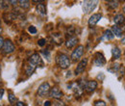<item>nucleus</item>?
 <instances>
[{
	"instance_id": "9d476101",
	"label": "nucleus",
	"mask_w": 125,
	"mask_h": 106,
	"mask_svg": "<svg viewBox=\"0 0 125 106\" xmlns=\"http://www.w3.org/2000/svg\"><path fill=\"white\" fill-rule=\"evenodd\" d=\"M70 87H71V89L73 90L74 95H75L76 98H79V97L82 96V94H83V90H84V89L79 86L78 83H73V84L70 85Z\"/></svg>"
},
{
	"instance_id": "aec40b11",
	"label": "nucleus",
	"mask_w": 125,
	"mask_h": 106,
	"mask_svg": "<svg viewBox=\"0 0 125 106\" xmlns=\"http://www.w3.org/2000/svg\"><path fill=\"white\" fill-rule=\"evenodd\" d=\"M118 4H119L118 1H108L107 2V7L110 8V9L115 10V9H116L118 7Z\"/></svg>"
},
{
	"instance_id": "c756f323",
	"label": "nucleus",
	"mask_w": 125,
	"mask_h": 106,
	"mask_svg": "<svg viewBox=\"0 0 125 106\" xmlns=\"http://www.w3.org/2000/svg\"><path fill=\"white\" fill-rule=\"evenodd\" d=\"M51 101H49V100H46L44 103H43V106H51Z\"/></svg>"
},
{
	"instance_id": "6ab92c4d",
	"label": "nucleus",
	"mask_w": 125,
	"mask_h": 106,
	"mask_svg": "<svg viewBox=\"0 0 125 106\" xmlns=\"http://www.w3.org/2000/svg\"><path fill=\"white\" fill-rule=\"evenodd\" d=\"M36 66H34L33 64H31V63H29L28 65H26L25 66V72H26V74L27 75H31V74H33L34 73V71H36Z\"/></svg>"
},
{
	"instance_id": "2f4dec72",
	"label": "nucleus",
	"mask_w": 125,
	"mask_h": 106,
	"mask_svg": "<svg viewBox=\"0 0 125 106\" xmlns=\"http://www.w3.org/2000/svg\"><path fill=\"white\" fill-rule=\"evenodd\" d=\"M9 3H12L13 5H16L18 3V1H9Z\"/></svg>"
},
{
	"instance_id": "72a5a7b5",
	"label": "nucleus",
	"mask_w": 125,
	"mask_h": 106,
	"mask_svg": "<svg viewBox=\"0 0 125 106\" xmlns=\"http://www.w3.org/2000/svg\"><path fill=\"white\" fill-rule=\"evenodd\" d=\"M123 13H124V14H125V6H124V7H123Z\"/></svg>"
},
{
	"instance_id": "39448f33",
	"label": "nucleus",
	"mask_w": 125,
	"mask_h": 106,
	"mask_svg": "<svg viewBox=\"0 0 125 106\" xmlns=\"http://www.w3.org/2000/svg\"><path fill=\"white\" fill-rule=\"evenodd\" d=\"M2 49H3L4 53L10 54V53H13L16 50V47H15L14 43L11 40H6V41H4V45H3Z\"/></svg>"
},
{
	"instance_id": "7ed1b4c3",
	"label": "nucleus",
	"mask_w": 125,
	"mask_h": 106,
	"mask_svg": "<svg viewBox=\"0 0 125 106\" xmlns=\"http://www.w3.org/2000/svg\"><path fill=\"white\" fill-rule=\"evenodd\" d=\"M50 85L49 83L47 82H44L42 84L40 85L39 89H38V94L41 96V97H45L46 95L49 94V92H50Z\"/></svg>"
},
{
	"instance_id": "393cba45",
	"label": "nucleus",
	"mask_w": 125,
	"mask_h": 106,
	"mask_svg": "<svg viewBox=\"0 0 125 106\" xmlns=\"http://www.w3.org/2000/svg\"><path fill=\"white\" fill-rule=\"evenodd\" d=\"M28 31H29V33H31V34H36V33H37V28H36L35 26H30Z\"/></svg>"
},
{
	"instance_id": "0eeeda50",
	"label": "nucleus",
	"mask_w": 125,
	"mask_h": 106,
	"mask_svg": "<svg viewBox=\"0 0 125 106\" xmlns=\"http://www.w3.org/2000/svg\"><path fill=\"white\" fill-rule=\"evenodd\" d=\"M94 65L96 67H102L106 64V59L104 57V55L100 52H97L94 56Z\"/></svg>"
},
{
	"instance_id": "cd10ccee",
	"label": "nucleus",
	"mask_w": 125,
	"mask_h": 106,
	"mask_svg": "<svg viewBox=\"0 0 125 106\" xmlns=\"http://www.w3.org/2000/svg\"><path fill=\"white\" fill-rule=\"evenodd\" d=\"M3 45H4V39L2 37H0V49L3 47Z\"/></svg>"
},
{
	"instance_id": "b1692460",
	"label": "nucleus",
	"mask_w": 125,
	"mask_h": 106,
	"mask_svg": "<svg viewBox=\"0 0 125 106\" xmlns=\"http://www.w3.org/2000/svg\"><path fill=\"white\" fill-rule=\"evenodd\" d=\"M94 106H107V104L103 100H96L94 101Z\"/></svg>"
},
{
	"instance_id": "f257e3e1",
	"label": "nucleus",
	"mask_w": 125,
	"mask_h": 106,
	"mask_svg": "<svg viewBox=\"0 0 125 106\" xmlns=\"http://www.w3.org/2000/svg\"><path fill=\"white\" fill-rule=\"evenodd\" d=\"M56 63L62 69H67L70 66V60L68 56L63 53H60L56 56Z\"/></svg>"
},
{
	"instance_id": "f704fd0d",
	"label": "nucleus",
	"mask_w": 125,
	"mask_h": 106,
	"mask_svg": "<svg viewBox=\"0 0 125 106\" xmlns=\"http://www.w3.org/2000/svg\"><path fill=\"white\" fill-rule=\"evenodd\" d=\"M1 32H2V28L0 27V34H1Z\"/></svg>"
},
{
	"instance_id": "f3484780",
	"label": "nucleus",
	"mask_w": 125,
	"mask_h": 106,
	"mask_svg": "<svg viewBox=\"0 0 125 106\" xmlns=\"http://www.w3.org/2000/svg\"><path fill=\"white\" fill-rule=\"evenodd\" d=\"M111 31L113 32L114 36H116V37H118V38H121L122 35H123V32L121 30V27L118 26V25H114V26L112 27Z\"/></svg>"
},
{
	"instance_id": "2eb2a0df",
	"label": "nucleus",
	"mask_w": 125,
	"mask_h": 106,
	"mask_svg": "<svg viewBox=\"0 0 125 106\" xmlns=\"http://www.w3.org/2000/svg\"><path fill=\"white\" fill-rule=\"evenodd\" d=\"M112 55H113V60H117L121 56V50L117 46H114L112 48Z\"/></svg>"
},
{
	"instance_id": "7c9ffc66",
	"label": "nucleus",
	"mask_w": 125,
	"mask_h": 106,
	"mask_svg": "<svg viewBox=\"0 0 125 106\" xmlns=\"http://www.w3.org/2000/svg\"><path fill=\"white\" fill-rule=\"evenodd\" d=\"M3 94H4V89H0V99L3 96Z\"/></svg>"
},
{
	"instance_id": "a211bd4d",
	"label": "nucleus",
	"mask_w": 125,
	"mask_h": 106,
	"mask_svg": "<svg viewBox=\"0 0 125 106\" xmlns=\"http://www.w3.org/2000/svg\"><path fill=\"white\" fill-rule=\"evenodd\" d=\"M114 22L115 23V25H122L125 22V16L122 14H118L114 17Z\"/></svg>"
},
{
	"instance_id": "423d86ee",
	"label": "nucleus",
	"mask_w": 125,
	"mask_h": 106,
	"mask_svg": "<svg viewBox=\"0 0 125 106\" xmlns=\"http://www.w3.org/2000/svg\"><path fill=\"white\" fill-rule=\"evenodd\" d=\"M48 95L50 97H52V98H55L56 100H59V99H61L63 96V94H62V92L58 87H53V88L50 89V92H49Z\"/></svg>"
},
{
	"instance_id": "c85d7f7f",
	"label": "nucleus",
	"mask_w": 125,
	"mask_h": 106,
	"mask_svg": "<svg viewBox=\"0 0 125 106\" xmlns=\"http://www.w3.org/2000/svg\"><path fill=\"white\" fill-rule=\"evenodd\" d=\"M16 106H26V104H25L24 102H22V101H17Z\"/></svg>"
},
{
	"instance_id": "ddd939ff",
	"label": "nucleus",
	"mask_w": 125,
	"mask_h": 106,
	"mask_svg": "<svg viewBox=\"0 0 125 106\" xmlns=\"http://www.w3.org/2000/svg\"><path fill=\"white\" fill-rule=\"evenodd\" d=\"M36 11L37 13L42 16H44L46 15V6L44 3H41V4H38L37 7H36Z\"/></svg>"
},
{
	"instance_id": "dca6fc26",
	"label": "nucleus",
	"mask_w": 125,
	"mask_h": 106,
	"mask_svg": "<svg viewBox=\"0 0 125 106\" xmlns=\"http://www.w3.org/2000/svg\"><path fill=\"white\" fill-rule=\"evenodd\" d=\"M77 43H78V38H77V37H71V38H69V39L66 41L65 46H66L67 48H72L73 46H75L77 45Z\"/></svg>"
},
{
	"instance_id": "a878e982",
	"label": "nucleus",
	"mask_w": 125,
	"mask_h": 106,
	"mask_svg": "<svg viewBox=\"0 0 125 106\" xmlns=\"http://www.w3.org/2000/svg\"><path fill=\"white\" fill-rule=\"evenodd\" d=\"M45 43H46V41H45L44 39H41V40H39L38 45H39L40 46H45Z\"/></svg>"
},
{
	"instance_id": "4be33fe9",
	"label": "nucleus",
	"mask_w": 125,
	"mask_h": 106,
	"mask_svg": "<svg viewBox=\"0 0 125 106\" xmlns=\"http://www.w3.org/2000/svg\"><path fill=\"white\" fill-rule=\"evenodd\" d=\"M8 98H9V101H10V103H15L16 100V95L12 93V92H10L9 94H8Z\"/></svg>"
},
{
	"instance_id": "bb28decb",
	"label": "nucleus",
	"mask_w": 125,
	"mask_h": 106,
	"mask_svg": "<svg viewBox=\"0 0 125 106\" xmlns=\"http://www.w3.org/2000/svg\"><path fill=\"white\" fill-rule=\"evenodd\" d=\"M54 106H65V104L62 101H60V100H56L54 102Z\"/></svg>"
},
{
	"instance_id": "9b49d317",
	"label": "nucleus",
	"mask_w": 125,
	"mask_h": 106,
	"mask_svg": "<svg viewBox=\"0 0 125 106\" xmlns=\"http://www.w3.org/2000/svg\"><path fill=\"white\" fill-rule=\"evenodd\" d=\"M101 17H102L101 14H94V15L90 17V19H89V22H88L89 23V26L90 27H93L94 25H96L99 22V20L101 19Z\"/></svg>"
},
{
	"instance_id": "412c9836",
	"label": "nucleus",
	"mask_w": 125,
	"mask_h": 106,
	"mask_svg": "<svg viewBox=\"0 0 125 106\" xmlns=\"http://www.w3.org/2000/svg\"><path fill=\"white\" fill-rule=\"evenodd\" d=\"M19 3V6L22 8V9H28L30 7V1H27V0H20L18 1Z\"/></svg>"
},
{
	"instance_id": "473e14b6",
	"label": "nucleus",
	"mask_w": 125,
	"mask_h": 106,
	"mask_svg": "<svg viewBox=\"0 0 125 106\" xmlns=\"http://www.w3.org/2000/svg\"><path fill=\"white\" fill-rule=\"evenodd\" d=\"M121 44H122V45H125V36L122 38V40H121Z\"/></svg>"
},
{
	"instance_id": "20e7f679",
	"label": "nucleus",
	"mask_w": 125,
	"mask_h": 106,
	"mask_svg": "<svg viewBox=\"0 0 125 106\" xmlns=\"http://www.w3.org/2000/svg\"><path fill=\"white\" fill-rule=\"evenodd\" d=\"M84 50H85L84 46H77V47L73 50V52H72V54H71V59H72V61H74V62L78 61L79 59L83 56V54H84Z\"/></svg>"
},
{
	"instance_id": "6e6552de",
	"label": "nucleus",
	"mask_w": 125,
	"mask_h": 106,
	"mask_svg": "<svg viewBox=\"0 0 125 106\" xmlns=\"http://www.w3.org/2000/svg\"><path fill=\"white\" fill-rule=\"evenodd\" d=\"M87 65H88V59L87 58H84L82 61H80L79 64L77 65V67H76V69H75V74L79 75V74L83 73L84 71L87 68Z\"/></svg>"
},
{
	"instance_id": "4468645a",
	"label": "nucleus",
	"mask_w": 125,
	"mask_h": 106,
	"mask_svg": "<svg viewBox=\"0 0 125 106\" xmlns=\"http://www.w3.org/2000/svg\"><path fill=\"white\" fill-rule=\"evenodd\" d=\"M114 38H115V36H114V34H113L112 31L105 30L104 33H103V35L101 36L100 40H101V41H112Z\"/></svg>"
},
{
	"instance_id": "c9c22d12",
	"label": "nucleus",
	"mask_w": 125,
	"mask_h": 106,
	"mask_svg": "<svg viewBox=\"0 0 125 106\" xmlns=\"http://www.w3.org/2000/svg\"><path fill=\"white\" fill-rule=\"evenodd\" d=\"M1 83H2V82H1V78H0V85H1Z\"/></svg>"
},
{
	"instance_id": "5701e85b",
	"label": "nucleus",
	"mask_w": 125,
	"mask_h": 106,
	"mask_svg": "<svg viewBox=\"0 0 125 106\" xmlns=\"http://www.w3.org/2000/svg\"><path fill=\"white\" fill-rule=\"evenodd\" d=\"M9 7V1H0V8L1 9H7Z\"/></svg>"
},
{
	"instance_id": "f8f14e48",
	"label": "nucleus",
	"mask_w": 125,
	"mask_h": 106,
	"mask_svg": "<svg viewBox=\"0 0 125 106\" xmlns=\"http://www.w3.org/2000/svg\"><path fill=\"white\" fill-rule=\"evenodd\" d=\"M96 88H97V82L95 80L88 81L86 83V86H85V90L88 93H93V92L95 91Z\"/></svg>"
},
{
	"instance_id": "1a4fd4ad",
	"label": "nucleus",
	"mask_w": 125,
	"mask_h": 106,
	"mask_svg": "<svg viewBox=\"0 0 125 106\" xmlns=\"http://www.w3.org/2000/svg\"><path fill=\"white\" fill-rule=\"evenodd\" d=\"M30 63L33 64L34 66H43V62H42V57L38 54V53H35V54H33L31 57H30Z\"/></svg>"
},
{
	"instance_id": "f03ea898",
	"label": "nucleus",
	"mask_w": 125,
	"mask_h": 106,
	"mask_svg": "<svg viewBox=\"0 0 125 106\" xmlns=\"http://www.w3.org/2000/svg\"><path fill=\"white\" fill-rule=\"evenodd\" d=\"M96 6H97V1H85L82 5V9L85 14H90L95 9Z\"/></svg>"
},
{
	"instance_id": "e433bc0d",
	"label": "nucleus",
	"mask_w": 125,
	"mask_h": 106,
	"mask_svg": "<svg viewBox=\"0 0 125 106\" xmlns=\"http://www.w3.org/2000/svg\"><path fill=\"white\" fill-rule=\"evenodd\" d=\"M0 106H2V105H1V104H0Z\"/></svg>"
},
{
	"instance_id": "4c0bfd02",
	"label": "nucleus",
	"mask_w": 125,
	"mask_h": 106,
	"mask_svg": "<svg viewBox=\"0 0 125 106\" xmlns=\"http://www.w3.org/2000/svg\"><path fill=\"white\" fill-rule=\"evenodd\" d=\"M0 23H1V21H0Z\"/></svg>"
}]
</instances>
